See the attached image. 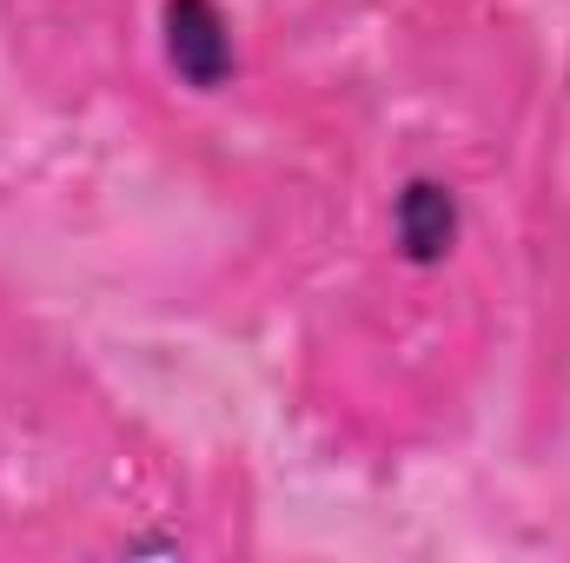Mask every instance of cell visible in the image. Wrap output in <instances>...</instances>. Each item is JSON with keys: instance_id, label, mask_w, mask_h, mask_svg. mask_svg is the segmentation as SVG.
I'll return each instance as SVG.
<instances>
[{"instance_id": "7a4b0ae2", "label": "cell", "mask_w": 570, "mask_h": 563, "mask_svg": "<svg viewBox=\"0 0 570 563\" xmlns=\"http://www.w3.org/2000/svg\"><path fill=\"white\" fill-rule=\"evenodd\" d=\"M392 233L412 266H438L458 246V192L444 179H405V192L392 206Z\"/></svg>"}, {"instance_id": "6da1fadb", "label": "cell", "mask_w": 570, "mask_h": 563, "mask_svg": "<svg viewBox=\"0 0 570 563\" xmlns=\"http://www.w3.org/2000/svg\"><path fill=\"white\" fill-rule=\"evenodd\" d=\"M166 60L186 87L213 93L233 80V33H226V13L213 0H166Z\"/></svg>"}]
</instances>
